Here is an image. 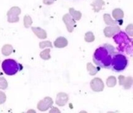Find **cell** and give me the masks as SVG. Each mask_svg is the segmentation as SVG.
Instances as JSON below:
<instances>
[{
    "instance_id": "1",
    "label": "cell",
    "mask_w": 133,
    "mask_h": 113,
    "mask_svg": "<svg viewBox=\"0 0 133 113\" xmlns=\"http://www.w3.org/2000/svg\"><path fill=\"white\" fill-rule=\"evenodd\" d=\"M114 54L115 47L109 44H104L95 50L93 56L94 62L100 68L111 69Z\"/></svg>"
},
{
    "instance_id": "2",
    "label": "cell",
    "mask_w": 133,
    "mask_h": 113,
    "mask_svg": "<svg viewBox=\"0 0 133 113\" xmlns=\"http://www.w3.org/2000/svg\"><path fill=\"white\" fill-rule=\"evenodd\" d=\"M113 39L118 45L117 49L119 52L133 55V40L126 32L120 30L118 34L113 36Z\"/></svg>"
},
{
    "instance_id": "3",
    "label": "cell",
    "mask_w": 133,
    "mask_h": 113,
    "mask_svg": "<svg viewBox=\"0 0 133 113\" xmlns=\"http://www.w3.org/2000/svg\"><path fill=\"white\" fill-rule=\"evenodd\" d=\"M128 64H129V61L125 55L120 52H117V53L115 52L111 62V70L117 73L122 72L125 70V69H126Z\"/></svg>"
},
{
    "instance_id": "4",
    "label": "cell",
    "mask_w": 133,
    "mask_h": 113,
    "mask_svg": "<svg viewBox=\"0 0 133 113\" xmlns=\"http://www.w3.org/2000/svg\"><path fill=\"white\" fill-rule=\"evenodd\" d=\"M23 66L19 64L16 60L12 59H5L2 62V69L3 72L8 76H13L21 70Z\"/></svg>"
},
{
    "instance_id": "5",
    "label": "cell",
    "mask_w": 133,
    "mask_h": 113,
    "mask_svg": "<svg viewBox=\"0 0 133 113\" xmlns=\"http://www.w3.org/2000/svg\"><path fill=\"white\" fill-rule=\"evenodd\" d=\"M21 13V9L18 6H13L9 9L7 12V21L9 23H17L19 20V16Z\"/></svg>"
},
{
    "instance_id": "6",
    "label": "cell",
    "mask_w": 133,
    "mask_h": 113,
    "mask_svg": "<svg viewBox=\"0 0 133 113\" xmlns=\"http://www.w3.org/2000/svg\"><path fill=\"white\" fill-rule=\"evenodd\" d=\"M53 100L50 97H45L37 103V109L41 112L48 111L50 108H52Z\"/></svg>"
},
{
    "instance_id": "7",
    "label": "cell",
    "mask_w": 133,
    "mask_h": 113,
    "mask_svg": "<svg viewBox=\"0 0 133 113\" xmlns=\"http://www.w3.org/2000/svg\"><path fill=\"white\" fill-rule=\"evenodd\" d=\"M62 20L65 23L66 28L69 33H72L76 27V20L73 19V17L70 15V13H66L63 16Z\"/></svg>"
},
{
    "instance_id": "8",
    "label": "cell",
    "mask_w": 133,
    "mask_h": 113,
    "mask_svg": "<svg viewBox=\"0 0 133 113\" xmlns=\"http://www.w3.org/2000/svg\"><path fill=\"white\" fill-rule=\"evenodd\" d=\"M90 87L95 92H101V91H104V84L103 80L101 78L96 77V78H94V79H93L91 80Z\"/></svg>"
},
{
    "instance_id": "9",
    "label": "cell",
    "mask_w": 133,
    "mask_h": 113,
    "mask_svg": "<svg viewBox=\"0 0 133 113\" xmlns=\"http://www.w3.org/2000/svg\"><path fill=\"white\" fill-rule=\"evenodd\" d=\"M118 83L121 86L124 87L125 90H129L133 86V77H124L120 75L118 77Z\"/></svg>"
},
{
    "instance_id": "10",
    "label": "cell",
    "mask_w": 133,
    "mask_h": 113,
    "mask_svg": "<svg viewBox=\"0 0 133 113\" xmlns=\"http://www.w3.org/2000/svg\"><path fill=\"white\" fill-rule=\"evenodd\" d=\"M121 30L118 25L116 26H108L104 30V34L106 37H111L118 34Z\"/></svg>"
},
{
    "instance_id": "11",
    "label": "cell",
    "mask_w": 133,
    "mask_h": 113,
    "mask_svg": "<svg viewBox=\"0 0 133 113\" xmlns=\"http://www.w3.org/2000/svg\"><path fill=\"white\" fill-rule=\"evenodd\" d=\"M69 102V95L66 93L64 92H60L56 96V100L55 103L58 106H65Z\"/></svg>"
},
{
    "instance_id": "12",
    "label": "cell",
    "mask_w": 133,
    "mask_h": 113,
    "mask_svg": "<svg viewBox=\"0 0 133 113\" xmlns=\"http://www.w3.org/2000/svg\"><path fill=\"white\" fill-rule=\"evenodd\" d=\"M32 31L34 33V34L40 39H45L47 37V33L46 31L41 28V27H31Z\"/></svg>"
},
{
    "instance_id": "13",
    "label": "cell",
    "mask_w": 133,
    "mask_h": 113,
    "mask_svg": "<svg viewBox=\"0 0 133 113\" xmlns=\"http://www.w3.org/2000/svg\"><path fill=\"white\" fill-rule=\"evenodd\" d=\"M112 16L114 19L117 21H118L121 24L122 23V20L124 18V12L121 9H115L112 11Z\"/></svg>"
},
{
    "instance_id": "14",
    "label": "cell",
    "mask_w": 133,
    "mask_h": 113,
    "mask_svg": "<svg viewBox=\"0 0 133 113\" xmlns=\"http://www.w3.org/2000/svg\"><path fill=\"white\" fill-rule=\"evenodd\" d=\"M67 45H68V40L64 37H58L54 42V46L58 48H62L66 47Z\"/></svg>"
},
{
    "instance_id": "15",
    "label": "cell",
    "mask_w": 133,
    "mask_h": 113,
    "mask_svg": "<svg viewBox=\"0 0 133 113\" xmlns=\"http://www.w3.org/2000/svg\"><path fill=\"white\" fill-rule=\"evenodd\" d=\"M104 5H105V2L104 0H94L91 4L93 9L95 12H99L103 9Z\"/></svg>"
},
{
    "instance_id": "16",
    "label": "cell",
    "mask_w": 133,
    "mask_h": 113,
    "mask_svg": "<svg viewBox=\"0 0 133 113\" xmlns=\"http://www.w3.org/2000/svg\"><path fill=\"white\" fill-rule=\"evenodd\" d=\"M104 20L105 23L107 25H108V26H116V25H120L121 24L118 21L112 19L111 15L108 14V13H105L104 15Z\"/></svg>"
},
{
    "instance_id": "17",
    "label": "cell",
    "mask_w": 133,
    "mask_h": 113,
    "mask_svg": "<svg viewBox=\"0 0 133 113\" xmlns=\"http://www.w3.org/2000/svg\"><path fill=\"white\" fill-rule=\"evenodd\" d=\"M12 52H13V47L11 45H9V44L5 45L2 48V53L5 56H8L11 55Z\"/></svg>"
},
{
    "instance_id": "18",
    "label": "cell",
    "mask_w": 133,
    "mask_h": 113,
    "mask_svg": "<svg viewBox=\"0 0 133 113\" xmlns=\"http://www.w3.org/2000/svg\"><path fill=\"white\" fill-rule=\"evenodd\" d=\"M100 68V67H99ZM99 68H97V67H95L92 63H90V62H88L87 64V71H88V73H89V74L90 75V76H94V75H96L98 72H99V70H100V69Z\"/></svg>"
},
{
    "instance_id": "19",
    "label": "cell",
    "mask_w": 133,
    "mask_h": 113,
    "mask_svg": "<svg viewBox=\"0 0 133 113\" xmlns=\"http://www.w3.org/2000/svg\"><path fill=\"white\" fill-rule=\"evenodd\" d=\"M69 11L70 15L73 17V19H74L76 21V20H79L81 19V17H82V13H81L80 11H77V10H76V9H73V8H70V9H69Z\"/></svg>"
},
{
    "instance_id": "20",
    "label": "cell",
    "mask_w": 133,
    "mask_h": 113,
    "mask_svg": "<svg viewBox=\"0 0 133 113\" xmlns=\"http://www.w3.org/2000/svg\"><path fill=\"white\" fill-rule=\"evenodd\" d=\"M50 52H51L50 48L43 50V51L40 53V57H41L42 59H44V60H48V59H51Z\"/></svg>"
},
{
    "instance_id": "21",
    "label": "cell",
    "mask_w": 133,
    "mask_h": 113,
    "mask_svg": "<svg viewBox=\"0 0 133 113\" xmlns=\"http://www.w3.org/2000/svg\"><path fill=\"white\" fill-rule=\"evenodd\" d=\"M106 84H107V85H108V87H114L116 85V84H117V79H116V77H114V76L109 77L107 79V80H106Z\"/></svg>"
},
{
    "instance_id": "22",
    "label": "cell",
    "mask_w": 133,
    "mask_h": 113,
    "mask_svg": "<svg viewBox=\"0 0 133 113\" xmlns=\"http://www.w3.org/2000/svg\"><path fill=\"white\" fill-rule=\"evenodd\" d=\"M32 23H33V20H32V18L30 17V16L26 15L23 17V25H24V27L29 28V27H31Z\"/></svg>"
},
{
    "instance_id": "23",
    "label": "cell",
    "mask_w": 133,
    "mask_h": 113,
    "mask_svg": "<svg viewBox=\"0 0 133 113\" xmlns=\"http://www.w3.org/2000/svg\"><path fill=\"white\" fill-rule=\"evenodd\" d=\"M84 39H85V41H86L87 42L90 43V42H93V41L95 40V36H94V34L93 32L88 31V32H87V33L85 34V37H84Z\"/></svg>"
},
{
    "instance_id": "24",
    "label": "cell",
    "mask_w": 133,
    "mask_h": 113,
    "mask_svg": "<svg viewBox=\"0 0 133 113\" xmlns=\"http://www.w3.org/2000/svg\"><path fill=\"white\" fill-rule=\"evenodd\" d=\"M39 47L43 49V48H51L53 47L51 42L50 41H41L39 43Z\"/></svg>"
},
{
    "instance_id": "25",
    "label": "cell",
    "mask_w": 133,
    "mask_h": 113,
    "mask_svg": "<svg viewBox=\"0 0 133 113\" xmlns=\"http://www.w3.org/2000/svg\"><path fill=\"white\" fill-rule=\"evenodd\" d=\"M7 87H8L7 80L4 77H0V90H5L7 89Z\"/></svg>"
},
{
    "instance_id": "26",
    "label": "cell",
    "mask_w": 133,
    "mask_h": 113,
    "mask_svg": "<svg viewBox=\"0 0 133 113\" xmlns=\"http://www.w3.org/2000/svg\"><path fill=\"white\" fill-rule=\"evenodd\" d=\"M125 32L127 33V34L129 36V37H133V24L132 23H130L129 24L126 28H125Z\"/></svg>"
},
{
    "instance_id": "27",
    "label": "cell",
    "mask_w": 133,
    "mask_h": 113,
    "mask_svg": "<svg viewBox=\"0 0 133 113\" xmlns=\"http://www.w3.org/2000/svg\"><path fill=\"white\" fill-rule=\"evenodd\" d=\"M6 101V96H5V94L3 92V91H0V105L2 104H4Z\"/></svg>"
},
{
    "instance_id": "28",
    "label": "cell",
    "mask_w": 133,
    "mask_h": 113,
    "mask_svg": "<svg viewBox=\"0 0 133 113\" xmlns=\"http://www.w3.org/2000/svg\"><path fill=\"white\" fill-rule=\"evenodd\" d=\"M55 1H56V0H43V3H44V5H49L53 4Z\"/></svg>"
},
{
    "instance_id": "29",
    "label": "cell",
    "mask_w": 133,
    "mask_h": 113,
    "mask_svg": "<svg viewBox=\"0 0 133 113\" xmlns=\"http://www.w3.org/2000/svg\"><path fill=\"white\" fill-rule=\"evenodd\" d=\"M50 112H60V110L55 107H52V109L50 110Z\"/></svg>"
},
{
    "instance_id": "30",
    "label": "cell",
    "mask_w": 133,
    "mask_h": 113,
    "mask_svg": "<svg viewBox=\"0 0 133 113\" xmlns=\"http://www.w3.org/2000/svg\"><path fill=\"white\" fill-rule=\"evenodd\" d=\"M27 112H35V111L31 109V110H28V111H27Z\"/></svg>"
},
{
    "instance_id": "31",
    "label": "cell",
    "mask_w": 133,
    "mask_h": 113,
    "mask_svg": "<svg viewBox=\"0 0 133 113\" xmlns=\"http://www.w3.org/2000/svg\"><path fill=\"white\" fill-rule=\"evenodd\" d=\"M1 74H2V73H1V71H0V75H1Z\"/></svg>"
}]
</instances>
